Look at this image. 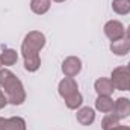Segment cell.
<instances>
[{"mask_svg":"<svg viewBox=\"0 0 130 130\" xmlns=\"http://www.w3.org/2000/svg\"><path fill=\"white\" fill-rule=\"evenodd\" d=\"M58 89H59V95L62 98H67L68 95L77 92V91H79V86H77V82H76L73 77H65V79H62V80L59 82Z\"/></svg>","mask_w":130,"mask_h":130,"instance_id":"cell-7","label":"cell"},{"mask_svg":"<svg viewBox=\"0 0 130 130\" xmlns=\"http://www.w3.org/2000/svg\"><path fill=\"white\" fill-rule=\"evenodd\" d=\"M117 126H120V118L115 117L112 112L106 113V117L101 121V129L103 130H112V129H115Z\"/></svg>","mask_w":130,"mask_h":130,"instance_id":"cell-17","label":"cell"},{"mask_svg":"<svg viewBox=\"0 0 130 130\" xmlns=\"http://www.w3.org/2000/svg\"><path fill=\"white\" fill-rule=\"evenodd\" d=\"M65 100V106L68 107V109H71V110H76V109H79L80 106H82V103H83V97H82V94L77 91V92H74V94H71V95H68Z\"/></svg>","mask_w":130,"mask_h":130,"instance_id":"cell-14","label":"cell"},{"mask_svg":"<svg viewBox=\"0 0 130 130\" xmlns=\"http://www.w3.org/2000/svg\"><path fill=\"white\" fill-rule=\"evenodd\" d=\"M112 130H130V127H126V126H117L115 129H112Z\"/></svg>","mask_w":130,"mask_h":130,"instance_id":"cell-19","label":"cell"},{"mask_svg":"<svg viewBox=\"0 0 130 130\" xmlns=\"http://www.w3.org/2000/svg\"><path fill=\"white\" fill-rule=\"evenodd\" d=\"M76 118L77 121L82 124V126H91L94 121H95V112L92 107L89 106H85V107H80L76 113Z\"/></svg>","mask_w":130,"mask_h":130,"instance_id":"cell-8","label":"cell"},{"mask_svg":"<svg viewBox=\"0 0 130 130\" xmlns=\"http://www.w3.org/2000/svg\"><path fill=\"white\" fill-rule=\"evenodd\" d=\"M50 6H52V0H30V9L36 15L47 14Z\"/></svg>","mask_w":130,"mask_h":130,"instance_id":"cell-12","label":"cell"},{"mask_svg":"<svg viewBox=\"0 0 130 130\" xmlns=\"http://www.w3.org/2000/svg\"><path fill=\"white\" fill-rule=\"evenodd\" d=\"M2 65H3V62H2V56H0V67H2Z\"/></svg>","mask_w":130,"mask_h":130,"instance_id":"cell-22","label":"cell"},{"mask_svg":"<svg viewBox=\"0 0 130 130\" xmlns=\"http://www.w3.org/2000/svg\"><path fill=\"white\" fill-rule=\"evenodd\" d=\"M82 71V61L76 56H68L62 62V73L65 77H74Z\"/></svg>","mask_w":130,"mask_h":130,"instance_id":"cell-5","label":"cell"},{"mask_svg":"<svg viewBox=\"0 0 130 130\" xmlns=\"http://www.w3.org/2000/svg\"><path fill=\"white\" fill-rule=\"evenodd\" d=\"M104 35L110 39V41H117V39H121L124 38L126 35V29L123 26L121 21H117V20H110L104 24Z\"/></svg>","mask_w":130,"mask_h":130,"instance_id":"cell-4","label":"cell"},{"mask_svg":"<svg viewBox=\"0 0 130 130\" xmlns=\"http://www.w3.org/2000/svg\"><path fill=\"white\" fill-rule=\"evenodd\" d=\"M110 52L117 56H124L130 52V41L127 38H121L117 41H112L110 44Z\"/></svg>","mask_w":130,"mask_h":130,"instance_id":"cell-10","label":"cell"},{"mask_svg":"<svg viewBox=\"0 0 130 130\" xmlns=\"http://www.w3.org/2000/svg\"><path fill=\"white\" fill-rule=\"evenodd\" d=\"M127 68H129V71H130V62H129V65H127Z\"/></svg>","mask_w":130,"mask_h":130,"instance_id":"cell-23","label":"cell"},{"mask_svg":"<svg viewBox=\"0 0 130 130\" xmlns=\"http://www.w3.org/2000/svg\"><path fill=\"white\" fill-rule=\"evenodd\" d=\"M45 45V35L38 30L29 32L23 42H21V55L24 59V68L30 73L38 71L41 59H39V52L44 48Z\"/></svg>","mask_w":130,"mask_h":130,"instance_id":"cell-1","label":"cell"},{"mask_svg":"<svg viewBox=\"0 0 130 130\" xmlns=\"http://www.w3.org/2000/svg\"><path fill=\"white\" fill-rule=\"evenodd\" d=\"M112 113L115 117H118L120 120H124V118L130 117V100L127 97H120L113 103Z\"/></svg>","mask_w":130,"mask_h":130,"instance_id":"cell-6","label":"cell"},{"mask_svg":"<svg viewBox=\"0 0 130 130\" xmlns=\"http://www.w3.org/2000/svg\"><path fill=\"white\" fill-rule=\"evenodd\" d=\"M94 88H95V91H97L98 95H110V94L115 91L113 83L110 82V79H106V77L97 79L95 83H94Z\"/></svg>","mask_w":130,"mask_h":130,"instance_id":"cell-9","label":"cell"},{"mask_svg":"<svg viewBox=\"0 0 130 130\" xmlns=\"http://www.w3.org/2000/svg\"><path fill=\"white\" fill-rule=\"evenodd\" d=\"M112 9L118 15L130 14V0H113L112 2Z\"/></svg>","mask_w":130,"mask_h":130,"instance_id":"cell-16","label":"cell"},{"mask_svg":"<svg viewBox=\"0 0 130 130\" xmlns=\"http://www.w3.org/2000/svg\"><path fill=\"white\" fill-rule=\"evenodd\" d=\"M113 100L110 98V95H98L95 100V109L98 112H103V113H109L112 112L113 109Z\"/></svg>","mask_w":130,"mask_h":130,"instance_id":"cell-11","label":"cell"},{"mask_svg":"<svg viewBox=\"0 0 130 130\" xmlns=\"http://www.w3.org/2000/svg\"><path fill=\"white\" fill-rule=\"evenodd\" d=\"M0 56H2L3 65H6V67H11V65L17 64V61H18V53L14 48H5Z\"/></svg>","mask_w":130,"mask_h":130,"instance_id":"cell-15","label":"cell"},{"mask_svg":"<svg viewBox=\"0 0 130 130\" xmlns=\"http://www.w3.org/2000/svg\"><path fill=\"white\" fill-rule=\"evenodd\" d=\"M110 82L118 91H129L130 88V71L127 67H117L110 74Z\"/></svg>","mask_w":130,"mask_h":130,"instance_id":"cell-3","label":"cell"},{"mask_svg":"<svg viewBox=\"0 0 130 130\" xmlns=\"http://www.w3.org/2000/svg\"><path fill=\"white\" fill-rule=\"evenodd\" d=\"M6 104H8V98H6L5 92H3V91H2V88H0V109H3Z\"/></svg>","mask_w":130,"mask_h":130,"instance_id":"cell-18","label":"cell"},{"mask_svg":"<svg viewBox=\"0 0 130 130\" xmlns=\"http://www.w3.org/2000/svg\"><path fill=\"white\" fill-rule=\"evenodd\" d=\"M53 2H56V3H62V2H65V0H53Z\"/></svg>","mask_w":130,"mask_h":130,"instance_id":"cell-21","label":"cell"},{"mask_svg":"<svg viewBox=\"0 0 130 130\" xmlns=\"http://www.w3.org/2000/svg\"><path fill=\"white\" fill-rule=\"evenodd\" d=\"M129 91H130V88H129Z\"/></svg>","mask_w":130,"mask_h":130,"instance_id":"cell-24","label":"cell"},{"mask_svg":"<svg viewBox=\"0 0 130 130\" xmlns=\"http://www.w3.org/2000/svg\"><path fill=\"white\" fill-rule=\"evenodd\" d=\"M126 38H127V39L130 41V26L127 27V29H126Z\"/></svg>","mask_w":130,"mask_h":130,"instance_id":"cell-20","label":"cell"},{"mask_svg":"<svg viewBox=\"0 0 130 130\" xmlns=\"http://www.w3.org/2000/svg\"><path fill=\"white\" fill-rule=\"evenodd\" d=\"M0 88L8 98V103L14 106H20L26 100V91L21 80L11 70H0Z\"/></svg>","mask_w":130,"mask_h":130,"instance_id":"cell-2","label":"cell"},{"mask_svg":"<svg viewBox=\"0 0 130 130\" xmlns=\"http://www.w3.org/2000/svg\"><path fill=\"white\" fill-rule=\"evenodd\" d=\"M3 130H26V121L20 117H12L5 120Z\"/></svg>","mask_w":130,"mask_h":130,"instance_id":"cell-13","label":"cell"}]
</instances>
